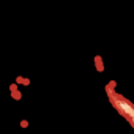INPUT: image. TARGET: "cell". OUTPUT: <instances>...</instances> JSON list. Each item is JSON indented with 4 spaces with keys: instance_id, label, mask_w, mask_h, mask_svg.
<instances>
[{
    "instance_id": "obj_1",
    "label": "cell",
    "mask_w": 134,
    "mask_h": 134,
    "mask_svg": "<svg viewBox=\"0 0 134 134\" xmlns=\"http://www.w3.org/2000/svg\"><path fill=\"white\" fill-rule=\"evenodd\" d=\"M107 92H109L110 101H112V104L117 107V110H118L121 115H125V117L129 120V123L134 126V106H132L129 101H126L123 96H120V95H117V93H112L110 87H107Z\"/></svg>"
}]
</instances>
